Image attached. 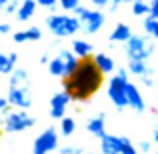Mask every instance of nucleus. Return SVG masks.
<instances>
[{
	"label": "nucleus",
	"instance_id": "nucleus-1",
	"mask_svg": "<svg viewBox=\"0 0 158 154\" xmlns=\"http://www.w3.org/2000/svg\"><path fill=\"white\" fill-rule=\"evenodd\" d=\"M102 76L104 74L100 72L96 64H94L92 56L90 58H84L80 60L78 64V70L72 74V76L64 78V90L70 94L72 100H78V102H86L94 92H98L102 84Z\"/></svg>",
	"mask_w": 158,
	"mask_h": 154
},
{
	"label": "nucleus",
	"instance_id": "nucleus-2",
	"mask_svg": "<svg viewBox=\"0 0 158 154\" xmlns=\"http://www.w3.org/2000/svg\"><path fill=\"white\" fill-rule=\"evenodd\" d=\"M48 30L52 32L58 38H64V36H72L80 30V20L74 14H50L46 20Z\"/></svg>",
	"mask_w": 158,
	"mask_h": 154
},
{
	"label": "nucleus",
	"instance_id": "nucleus-3",
	"mask_svg": "<svg viewBox=\"0 0 158 154\" xmlns=\"http://www.w3.org/2000/svg\"><path fill=\"white\" fill-rule=\"evenodd\" d=\"M124 52L128 60H148L154 52V44L142 34H132L124 42Z\"/></svg>",
	"mask_w": 158,
	"mask_h": 154
},
{
	"label": "nucleus",
	"instance_id": "nucleus-4",
	"mask_svg": "<svg viewBox=\"0 0 158 154\" xmlns=\"http://www.w3.org/2000/svg\"><path fill=\"white\" fill-rule=\"evenodd\" d=\"M72 12H74V16L80 20V30L86 32V34H96V32L104 26V14H102L98 8L90 10V8H86V6L80 4V6H76Z\"/></svg>",
	"mask_w": 158,
	"mask_h": 154
},
{
	"label": "nucleus",
	"instance_id": "nucleus-5",
	"mask_svg": "<svg viewBox=\"0 0 158 154\" xmlns=\"http://www.w3.org/2000/svg\"><path fill=\"white\" fill-rule=\"evenodd\" d=\"M36 124V120L32 118L30 114H28L26 110H20V108H16V110H10L8 114H4V124L2 128L8 132V134H14V132H24L28 130V128H32Z\"/></svg>",
	"mask_w": 158,
	"mask_h": 154
},
{
	"label": "nucleus",
	"instance_id": "nucleus-6",
	"mask_svg": "<svg viewBox=\"0 0 158 154\" xmlns=\"http://www.w3.org/2000/svg\"><path fill=\"white\" fill-rule=\"evenodd\" d=\"M58 128L48 126L46 130H42V134L36 136L34 144H32V154H50L52 150L58 148Z\"/></svg>",
	"mask_w": 158,
	"mask_h": 154
},
{
	"label": "nucleus",
	"instance_id": "nucleus-7",
	"mask_svg": "<svg viewBox=\"0 0 158 154\" xmlns=\"http://www.w3.org/2000/svg\"><path fill=\"white\" fill-rule=\"evenodd\" d=\"M106 92H108V98L112 100V104H114L118 110H124V108L128 106V98H126V80H122L118 74H114V76L110 78Z\"/></svg>",
	"mask_w": 158,
	"mask_h": 154
},
{
	"label": "nucleus",
	"instance_id": "nucleus-8",
	"mask_svg": "<svg viewBox=\"0 0 158 154\" xmlns=\"http://www.w3.org/2000/svg\"><path fill=\"white\" fill-rule=\"evenodd\" d=\"M8 100L12 106L20 108V110H28L32 106V90H30V82L22 86H14L8 88Z\"/></svg>",
	"mask_w": 158,
	"mask_h": 154
},
{
	"label": "nucleus",
	"instance_id": "nucleus-9",
	"mask_svg": "<svg viewBox=\"0 0 158 154\" xmlns=\"http://www.w3.org/2000/svg\"><path fill=\"white\" fill-rule=\"evenodd\" d=\"M70 100H72V98H70V94L66 92V90H60V92L54 94L50 98V118H56V120L64 118Z\"/></svg>",
	"mask_w": 158,
	"mask_h": 154
},
{
	"label": "nucleus",
	"instance_id": "nucleus-10",
	"mask_svg": "<svg viewBox=\"0 0 158 154\" xmlns=\"http://www.w3.org/2000/svg\"><path fill=\"white\" fill-rule=\"evenodd\" d=\"M126 98H128V108L136 112H144L146 110V102H144V96L140 94L138 86L132 84V82H126Z\"/></svg>",
	"mask_w": 158,
	"mask_h": 154
},
{
	"label": "nucleus",
	"instance_id": "nucleus-11",
	"mask_svg": "<svg viewBox=\"0 0 158 154\" xmlns=\"http://www.w3.org/2000/svg\"><path fill=\"white\" fill-rule=\"evenodd\" d=\"M100 150H102V154H120L122 152V140H120V136L104 134L100 138Z\"/></svg>",
	"mask_w": 158,
	"mask_h": 154
},
{
	"label": "nucleus",
	"instance_id": "nucleus-12",
	"mask_svg": "<svg viewBox=\"0 0 158 154\" xmlns=\"http://www.w3.org/2000/svg\"><path fill=\"white\" fill-rule=\"evenodd\" d=\"M104 118H106V114L104 112H98L96 116H92V118L86 122V130L90 132L92 136H96V138H102V136L106 134V128H104Z\"/></svg>",
	"mask_w": 158,
	"mask_h": 154
},
{
	"label": "nucleus",
	"instance_id": "nucleus-13",
	"mask_svg": "<svg viewBox=\"0 0 158 154\" xmlns=\"http://www.w3.org/2000/svg\"><path fill=\"white\" fill-rule=\"evenodd\" d=\"M92 60H94V64L100 68L102 74H112V72L116 70V64H114V60H112V56H108L106 52H96V54H92Z\"/></svg>",
	"mask_w": 158,
	"mask_h": 154
},
{
	"label": "nucleus",
	"instance_id": "nucleus-14",
	"mask_svg": "<svg viewBox=\"0 0 158 154\" xmlns=\"http://www.w3.org/2000/svg\"><path fill=\"white\" fill-rule=\"evenodd\" d=\"M128 70H130V74H134L138 78H146L154 74V70L148 66L146 60H128Z\"/></svg>",
	"mask_w": 158,
	"mask_h": 154
},
{
	"label": "nucleus",
	"instance_id": "nucleus-15",
	"mask_svg": "<svg viewBox=\"0 0 158 154\" xmlns=\"http://www.w3.org/2000/svg\"><path fill=\"white\" fill-rule=\"evenodd\" d=\"M58 56L62 58V62H64V66H66V76L64 78H68V76H72L74 72L78 70V64H80V58L76 56L72 50H62Z\"/></svg>",
	"mask_w": 158,
	"mask_h": 154
},
{
	"label": "nucleus",
	"instance_id": "nucleus-16",
	"mask_svg": "<svg viewBox=\"0 0 158 154\" xmlns=\"http://www.w3.org/2000/svg\"><path fill=\"white\" fill-rule=\"evenodd\" d=\"M36 8H38L36 0H22L18 12H16V18H18L20 22H28V20H32V16L36 14Z\"/></svg>",
	"mask_w": 158,
	"mask_h": 154
},
{
	"label": "nucleus",
	"instance_id": "nucleus-17",
	"mask_svg": "<svg viewBox=\"0 0 158 154\" xmlns=\"http://www.w3.org/2000/svg\"><path fill=\"white\" fill-rule=\"evenodd\" d=\"M132 36V30H130V26L128 24H124V22H118L114 26V30L110 32V42H126L128 38Z\"/></svg>",
	"mask_w": 158,
	"mask_h": 154
},
{
	"label": "nucleus",
	"instance_id": "nucleus-18",
	"mask_svg": "<svg viewBox=\"0 0 158 154\" xmlns=\"http://www.w3.org/2000/svg\"><path fill=\"white\" fill-rule=\"evenodd\" d=\"M72 52L76 54L80 60L90 58L92 56V44L86 42V40H82V38H76V40H72Z\"/></svg>",
	"mask_w": 158,
	"mask_h": 154
},
{
	"label": "nucleus",
	"instance_id": "nucleus-19",
	"mask_svg": "<svg viewBox=\"0 0 158 154\" xmlns=\"http://www.w3.org/2000/svg\"><path fill=\"white\" fill-rule=\"evenodd\" d=\"M48 72H50L52 76H58V78H64L66 76V66H64V62H62L60 56L52 58V60L48 62Z\"/></svg>",
	"mask_w": 158,
	"mask_h": 154
},
{
	"label": "nucleus",
	"instance_id": "nucleus-20",
	"mask_svg": "<svg viewBox=\"0 0 158 154\" xmlns=\"http://www.w3.org/2000/svg\"><path fill=\"white\" fill-rule=\"evenodd\" d=\"M26 82H30V80H28V72H26V68H14V72L10 74V86H8V88H14V86H22V84H26Z\"/></svg>",
	"mask_w": 158,
	"mask_h": 154
},
{
	"label": "nucleus",
	"instance_id": "nucleus-21",
	"mask_svg": "<svg viewBox=\"0 0 158 154\" xmlns=\"http://www.w3.org/2000/svg\"><path fill=\"white\" fill-rule=\"evenodd\" d=\"M74 130H76V122H74V118H70V116H64V118H60L58 132H60L62 136H72Z\"/></svg>",
	"mask_w": 158,
	"mask_h": 154
},
{
	"label": "nucleus",
	"instance_id": "nucleus-22",
	"mask_svg": "<svg viewBox=\"0 0 158 154\" xmlns=\"http://www.w3.org/2000/svg\"><path fill=\"white\" fill-rule=\"evenodd\" d=\"M142 26H144V32H146L148 36H152V38H158V20L154 18V16H144V22H142Z\"/></svg>",
	"mask_w": 158,
	"mask_h": 154
},
{
	"label": "nucleus",
	"instance_id": "nucleus-23",
	"mask_svg": "<svg viewBox=\"0 0 158 154\" xmlns=\"http://www.w3.org/2000/svg\"><path fill=\"white\" fill-rule=\"evenodd\" d=\"M14 66H16V62H12L8 54L0 52V74H12Z\"/></svg>",
	"mask_w": 158,
	"mask_h": 154
},
{
	"label": "nucleus",
	"instance_id": "nucleus-24",
	"mask_svg": "<svg viewBox=\"0 0 158 154\" xmlns=\"http://www.w3.org/2000/svg\"><path fill=\"white\" fill-rule=\"evenodd\" d=\"M132 14L148 16V14H150V4L144 2V0H134V2H132Z\"/></svg>",
	"mask_w": 158,
	"mask_h": 154
},
{
	"label": "nucleus",
	"instance_id": "nucleus-25",
	"mask_svg": "<svg viewBox=\"0 0 158 154\" xmlns=\"http://www.w3.org/2000/svg\"><path fill=\"white\" fill-rule=\"evenodd\" d=\"M120 140H122V152H120V154H138V148L132 144L130 138H126V136H120Z\"/></svg>",
	"mask_w": 158,
	"mask_h": 154
},
{
	"label": "nucleus",
	"instance_id": "nucleus-26",
	"mask_svg": "<svg viewBox=\"0 0 158 154\" xmlns=\"http://www.w3.org/2000/svg\"><path fill=\"white\" fill-rule=\"evenodd\" d=\"M26 36H28V40L36 42V40L42 38V30H40L38 26H28V28H26Z\"/></svg>",
	"mask_w": 158,
	"mask_h": 154
},
{
	"label": "nucleus",
	"instance_id": "nucleus-27",
	"mask_svg": "<svg viewBox=\"0 0 158 154\" xmlns=\"http://www.w3.org/2000/svg\"><path fill=\"white\" fill-rule=\"evenodd\" d=\"M58 4H60V8L64 12H68V10L72 12L76 6H80V0H58Z\"/></svg>",
	"mask_w": 158,
	"mask_h": 154
},
{
	"label": "nucleus",
	"instance_id": "nucleus-28",
	"mask_svg": "<svg viewBox=\"0 0 158 154\" xmlns=\"http://www.w3.org/2000/svg\"><path fill=\"white\" fill-rule=\"evenodd\" d=\"M20 4H22V0H10V2L6 4V8H4V12H6V14H16Z\"/></svg>",
	"mask_w": 158,
	"mask_h": 154
},
{
	"label": "nucleus",
	"instance_id": "nucleus-29",
	"mask_svg": "<svg viewBox=\"0 0 158 154\" xmlns=\"http://www.w3.org/2000/svg\"><path fill=\"white\" fill-rule=\"evenodd\" d=\"M12 40H14L16 44H22V42H28V36H26V30H18L12 34Z\"/></svg>",
	"mask_w": 158,
	"mask_h": 154
},
{
	"label": "nucleus",
	"instance_id": "nucleus-30",
	"mask_svg": "<svg viewBox=\"0 0 158 154\" xmlns=\"http://www.w3.org/2000/svg\"><path fill=\"white\" fill-rule=\"evenodd\" d=\"M36 4L42 6V8H46V10H54L56 4H58V0H36Z\"/></svg>",
	"mask_w": 158,
	"mask_h": 154
},
{
	"label": "nucleus",
	"instance_id": "nucleus-31",
	"mask_svg": "<svg viewBox=\"0 0 158 154\" xmlns=\"http://www.w3.org/2000/svg\"><path fill=\"white\" fill-rule=\"evenodd\" d=\"M10 100H8V96L4 98V96H0V112H2V114H8V112H10Z\"/></svg>",
	"mask_w": 158,
	"mask_h": 154
},
{
	"label": "nucleus",
	"instance_id": "nucleus-32",
	"mask_svg": "<svg viewBox=\"0 0 158 154\" xmlns=\"http://www.w3.org/2000/svg\"><path fill=\"white\" fill-rule=\"evenodd\" d=\"M58 154H84V150L78 148V146H64Z\"/></svg>",
	"mask_w": 158,
	"mask_h": 154
},
{
	"label": "nucleus",
	"instance_id": "nucleus-33",
	"mask_svg": "<svg viewBox=\"0 0 158 154\" xmlns=\"http://www.w3.org/2000/svg\"><path fill=\"white\" fill-rule=\"evenodd\" d=\"M150 148H152V144L148 142V140H142V142L138 144V150H140V152H144V154L150 152Z\"/></svg>",
	"mask_w": 158,
	"mask_h": 154
},
{
	"label": "nucleus",
	"instance_id": "nucleus-34",
	"mask_svg": "<svg viewBox=\"0 0 158 154\" xmlns=\"http://www.w3.org/2000/svg\"><path fill=\"white\" fill-rule=\"evenodd\" d=\"M150 16H154L158 20V0H152L150 2Z\"/></svg>",
	"mask_w": 158,
	"mask_h": 154
},
{
	"label": "nucleus",
	"instance_id": "nucleus-35",
	"mask_svg": "<svg viewBox=\"0 0 158 154\" xmlns=\"http://www.w3.org/2000/svg\"><path fill=\"white\" fill-rule=\"evenodd\" d=\"M90 2H92V6H96L98 10H100V8H104V6L110 4V0H90Z\"/></svg>",
	"mask_w": 158,
	"mask_h": 154
},
{
	"label": "nucleus",
	"instance_id": "nucleus-36",
	"mask_svg": "<svg viewBox=\"0 0 158 154\" xmlns=\"http://www.w3.org/2000/svg\"><path fill=\"white\" fill-rule=\"evenodd\" d=\"M116 74H118L122 80L128 82V74H130V70H128V68H118V70H116Z\"/></svg>",
	"mask_w": 158,
	"mask_h": 154
},
{
	"label": "nucleus",
	"instance_id": "nucleus-37",
	"mask_svg": "<svg viewBox=\"0 0 158 154\" xmlns=\"http://www.w3.org/2000/svg\"><path fill=\"white\" fill-rule=\"evenodd\" d=\"M140 80L144 82V86H146V88H152V86H154V80H152V76H146V78H140Z\"/></svg>",
	"mask_w": 158,
	"mask_h": 154
},
{
	"label": "nucleus",
	"instance_id": "nucleus-38",
	"mask_svg": "<svg viewBox=\"0 0 158 154\" xmlns=\"http://www.w3.org/2000/svg\"><path fill=\"white\" fill-rule=\"evenodd\" d=\"M12 28H10V24H6V22H2L0 24V34H8Z\"/></svg>",
	"mask_w": 158,
	"mask_h": 154
},
{
	"label": "nucleus",
	"instance_id": "nucleus-39",
	"mask_svg": "<svg viewBox=\"0 0 158 154\" xmlns=\"http://www.w3.org/2000/svg\"><path fill=\"white\" fill-rule=\"evenodd\" d=\"M152 140L158 144V124H156V128H154V134H152Z\"/></svg>",
	"mask_w": 158,
	"mask_h": 154
},
{
	"label": "nucleus",
	"instance_id": "nucleus-40",
	"mask_svg": "<svg viewBox=\"0 0 158 154\" xmlns=\"http://www.w3.org/2000/svg\"><path fill=\"white\" fill-rule=\"evenodd\" d=\"M8 2H10V0H0V10H2V12H4V8H6Z\"/></svg>",
	"mask_w": 158,
	"mask_h": 154
},
{
	"label": "nucleus",
	"instance_id": "nucleus-41",
	"mask_svg": "<svg viewBox=\"0 0 158 154\" xmlns=\"http://www.w3.org/2000/svg\"><path fill=\"white\" fill-rule=\"evenodd\" d=\"M4 124V116H2V112H0V126Z\"/></svg>",
	"mask_w": 158,
	"mask_h": 154
},
{
	"label": "nucleus",
	"instance_id": "nucleus-42",
	"mask_svg": "<svg viewBox=\"0 0 158 154\" xmlns=\"http://www.w3.org/2000/svg\"><path fill=\"white\" fill-rule=\"evenodd\" d=\"M84 154H96V152H84Z\"/></svg>",
	"mask_w": 158,
	"mask_h": 154
},
{
	"label": "nucleus",
	"instance_id": "nucleus-43",
	"mask_svg": "<svg viewBox=\"0 0 158 154\" xmlns=\"http://www.w3.org/2000/svg\"><path fill=\"white\" fill-rule=\"evenodd\" d=\"M154 154H158V150H156V152H154Z\"/></svg>",
	"mask_w": 158,
	"mask_h": 154
}]
</instances>
